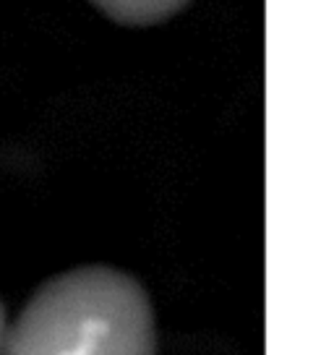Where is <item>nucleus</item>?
<instances>
[{
	"mask_svg": "<svg viewBox=\"0 0 334 355\" xmlns=\"http://www.w3.org/2000/svg\"><path fill=\"white\" fill-rule=\"evenodd\" d=\"M146 288L115 266H76L34 290L0 343V355H157Z\"/></svg>",
	"mask_w": 334,
	"mask_h": 355,
	"instance_id": "1",
	"label": "nucleus"
},
{
	"mask_svg": "<svg viewBox=\"0 0 334 355\" xmlns=\"http://www.w3.org/2000/svg\"><path fill=\"white\" fill-rule=\"evenodd\" d=\"M89 3L123 26H155L180 13L191 0H89Z\"/></svg>",
	"mask_w": 334,
	"mask_h": 355,
	"instance_id": "2",
	"label": "nucleus"
},
{
	"mask_svg": "<svg viewBox=\"0 0 334 355\" xmlns=\"http://www.w3.org/2000/svg\"><path fill=\"white\" fill-rule=\"evenodd\" d=\"M6 309H3V300H0V343H3V334H6Z\"/></svg>",
	"mask_w": 334,
	"mask_h": 355,
	"instance_id": "3",
	"label": "nucleus"
}]
</instances>
